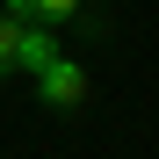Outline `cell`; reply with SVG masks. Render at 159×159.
<instances>
[{"instance_id": "6da1fadb", "label": "cell", "mask_w": 159, "mask_h": 159, "mask_svg": "<svg viewBox=\"0 0 159 159\" xmlns=\"http://www.w3.org/2000/svg\"><path fill=\"white\" fill-rule=\"evenodd\" d=\"M36 94L51 101V109H80V101H87V72H80L72 58H51L36 72Z\"/></svg>"}, {"instance_id": "7a4b0ae2", "label": "cell", "mask_w": 159, "mask_h": 159, "mask_svg": "<svg viewBox=\"0 0 159 159\" xmlns=\"http://www.w3.org/2000/svg\"><path fill=\"white\" fill-rule=\"evenodd\" d=\"M58 58V43L43 36V22H22V51H15V72H43Z\"/></svg>"}, {"instance_id": "3957f363", "label": "cell", "mask_w": 159, "mask_h": 159, "mask_svg": "<svg viewBox=\"0 0 159 159\" xmlns=\"http://www.w3.org/2000/svg\"><path fill=\"white\" fill-rule=\"evenodd\" d=\"M7 15L15 22H65V15H80V0H7Z\"/></svg>"}, {"instance_id": "277c9868", "label": "cell", "mask_w": 159, "mask_h": 159, "mask_svg": "<svg viewBox=\"0 0 159 159\" xmlns=\"http://www.w3.org/2000/svg\"><path fill=\"white\" fill-rule=\"evenodd\" d=\"M15 51H22V22H15V15H0V80L15 72Z\"/></svg>"}]
</instances>
